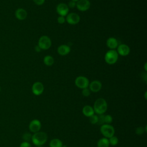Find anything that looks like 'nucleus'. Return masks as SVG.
<instances>
[{"mask_svg":"<svg viewBox=\"0 0 147 147\" xmlns=\"http://www.w3.org/2000/svg\"><path fill=\"white\" fill-rule=\"evenodd\" d=\"M33 1L37 5H41L45 2V0H33Z\"/></svg>","mask_w":147,"mask_h":147,"instance_id":"obj_31","label":"nucleus"},{"mask_svg":"<svg viewBox=\"0 0 147 147\" xmlns=\"http://www.w3.org/2000/svg\"><path fill=\"white\" fill-rule=\"evenodd\" d=\"M100 131L104 137L109 138L114 135L115 129L110 124L104 123L100 126Z\"/></svg>","mask_w":147,"mask_h":147,"instance_id":"obj_3","label":"nucleus"},{"mask_svg":"<svg viewBox=\"0 0 147 147\" xmlns=\"http://www.w3.org/2000/svg\"><path fill=\"white\" fill-rule=\"evenodd\" d=\"M48 140V136L44 131H38L32 134V140L33 144L36 146H42Z\"/></svg>","mask_w":147,"mask_h":147,"instance_id":"obj_2","label":"nucleus"},{"mask_svg":"<svg viewBox=\"0 0 147 147\" xmlns=\"http://www.w3.org/2000/svg\"><path fill=\"white\" fill-rule=\"evenodd\" d=\"M0 91H1V87H0Z\"/></svg>","mask_w":147,"mask_h":147,"instance_id":"obj_37","label":"nucleus"},{"mask_svg":"<svg viewBox=\"0 0 147 147\" xmlns=\"http://www.w3.org/2000/svg\"><path fill=\"white\" fill-rule=\"evenodd\" d=\"M20 147H32V146L29 142L23 141L21 143Z\"/></svg>","mask_w":147,"mask_h":147,"instance_id":"obj_28","label":"nucleus"},{"mask_svg":"<svg viewBox=\"0 0 147 147\" xmlns=\"http://www.w3.org/2000/svg\"><path fill=\"white\" fill-rule=\"evenodd\" d=\"M146 126H145V127L142 126H140L136 128V133L137 135H142V134H144V133L146 132Z\"/></svg>","mask_w":147,"mask_h":147,"instance_id":"obj_22","label":"nucleus"},{"mask_svg":"<svg viewBox=\"0 0 147 147\" xmlns=\"http://www.w3.org/2000/svg\"><path fill=\"white\" fill-rule=\"evenodd\" d=\"M89 121H90V122L92 125L96 124L98 121V115L96 114H94V115L89 117Z\"/></svg>","mask_w":147,"mask_h":147,"instance_id":"obj_24","label":"nucleus"},{"mask_svg":"<svg viewBox=\"0 0 147 147\" xmlns=\"http://www.w3.org/2000/svg\"><path fill=\"white\" fill-rule=\"evenodd\" d=\"M44 63L47 66H51L54 63V59L50 55L45 56L44 58Z\"/></svg>","mask_w":147,"mask_h":147,"instance_id":"obj_20","label":"nucleus"},{"mask_svg":"<svg viewBox=\"0 0 147 147\" xmlns=\"http://www.w3.org/2000/svg\"><path fill=\"white\" fill-rule=\"evenodd\" d=\"M118 59V54L115 49H110L105 55V60L109 64H115Z\"/></svg>","mask_w":147,"mask_h":147,"instance_id":"obj_4","label":"nucleus"},{"mask_svg":"<svg viewBox=\"0 0 147 147\" xmlns=\"http://www.w3.org/2000/svg\"><path fill=\"white\" fill-rule=\"evenodd\" d=\"M106 45L110 49H115L118 46V41L114 37H109L106 41Z\"/></svg>","mask_w":147,"mask_h":147,"instance_id":"obj_15","label":"nucleus"},{"mask_svg":"<svg viewBox=\"0 0 147 147\" xmlns=\"http://www.w3.org/2000/svg\"><path fill=\"white\" fill-rule=\"evenodd\" d=\"M109 140L107 138L102 137L97 142V147H109Z\"/></svg>","mask_w":147,"mask_h":147,"instance_id":"obj_19","label":"nucleus"},{"mask_svg":"<svg viewBox=\"0 0 147 147\" xmlns=\"http://www.w3.org/2000/svg\"><path fill=\"white\" fill-rule=\"evenodd\" d=\"M63 142L59 138H53L49 143V147H62Z\"/></svg>","mask_w":147,"mask_h":147,"instance_id":"obj_18","label":"nucleus"},{"mask_svg":"<svg viewBox=\"0 0 147 147\" xmlns=\"http://www.w3.org/2000/svg\"><path fill=\"white\" fill-rule=\"evenodd\" d=\"M108 140H109V144L111 145V146L117 145L119 142V140H118V137L117 136H115L114 135L112 137H110L109 138H108Z\"/></svg>","mask_w":147,"mask_h":147,"instance_id":"obj_21","label":"nucleus"},{"mask_svg":"<svg viewBox=\"0 0 147 147\" xmlns=\"http://www.w3.org/2000/svg\"><path fill=\"white\" fill-rule=\"evenodd\" d=\"M44 90L43 84L40 82H36L33 83L32 87V91L34 95H40L42 94Z\"/></svg>","mask_w":147,"mask_h":147,"instance_id":"obj_9","label":"nucleus"},{"mask_svg":"<svg viewBox=\"0 0 147 147\" xmlns=\"http://www.w3.org/2000/svg\"><path fill=\"white\" fill-rule=\"evenodd\" d=\"M146 92H145V99H146Z\"/></svg>","mask_w":147,"mask_h":147,"instance_id":"obj_34","label":"nucleus"},{"mask_svg":"<svg viewBox=\"0 0 147 147\" xmlns=\"http://www.w3.org/2000/svg\"><path fill=\"white\" fill-rule=\"evenodd\" d=\"M113 122V117L110 114L105 115V123L110 124Z\"/></svg>","mask_w":147,"mask_h":147,"instance_id":"obj_25","label":"nucleus"},{"mask_svg":"<svg viewBox=\"0 0 147 147\" xmlns=\"http://www.w3.org/2000/svg\"><path fill=\"white\" fill-rule=\"evenodd\" d=\"M102 87V83L99 80H95L90 83L88 87L89 88V89L91 92H97L101 90Z\"/></svg>","mask_w":147,"mask_h":147,"instance_id":"obj_12","label":"nucleus"},{"mask_svg":"<svg viewBox=\"0 0 147 147\" xmlns=\"http://www.w3.org/2000/svg\"><path fill=\"white\" fill-rule=\"evenodd\" d=\"M27 15V11L22 8H18L15 11V16L19 20H25L26 18Z\"/></svg>","mask_w":147,"mask_h":147,"instance_id":"obj_14","label":"nucleus"},{"mask_svg":"<svg viewBox=\"0 0 147 147\" xmlns=\"http://www.w3.org/2000/svg\"><path fill=\"white\" fill-rule=\"evenodd\" d=\"M76 2L71 0L68 3V7H70V8H74L76 7Z\"/></svg>","mask_w":147,"mask_h":147,"instance_id":"obj_30","label":"nucleus"},{"mask_svg":"<svg viewBox=\"0 0 147 147\" xmlns=\"http://www.w3.org/2000/svg\"><path fill=\"white\" fill-rule=\"evenodd\" d=\"M89 80L87 78L83 76H79L75 80V84L76 86L80 89H83L88 87Z\"/></svg>","mask_w":147,"mask_h":147,"instance_id":"obj_6","label":"nucleus"},{"mask_svg":"<svg viewBox=\"0 0 147 147\" xmlns=\"http://www.w3.org/2000/svg\"><path fill=\"white\" fill-rule=\"evenodd\" d=\"M90 2L88 0H79L76 2V7L79 10L85 11L90 7Z\"/></svg>","mask_w":147,"mask_h":147,"instance_id":"obj_11","label":"nucleus"},{"mask_svg":"<svg viewBox=\"0 0 147 147\" xmlns=\"http://www.w3.org/2000/svg\"><path fill=\"white\" fill-rule=\"evenodd\" d=\"M91 91L89 89L88 87H87V88H83L82 89V95L84 96H86V97H88L90 96V95L91 94Z\"/></svg>","mask_w":147,"mask_h":147,"instance_id":"obj_26","label":"nucleus"},{"mask_svg":"<svg viewBox=\"0 0 147 147\" xmlns=\"http://www.w3.org/2000/svg\"><path fill=\"white\" fill-rule=\"evenodd\" d=\"M98 115V125H102L105 123V115L104 114H100Z\"/></svg>","mask_w":147,"mask_h":147,"instance_id":"obj_27","label":"nucleus"},{"mask_svg":"<svg viewBox=\"0 0 147 147\" xmlns=\"http://www.w3.org/2000/svg\"><path fill=\"white\" fill-rule=\"evenodd\" d=\"M36 147H42V146H36Z\"/></svg>","mask_w":147,"mask_h":147,"instance_id":"obj_36","label":"nucleus"},{"mask_svg":"<svg viewBox=\"0 0 147 147\" xmlns=\"http://www.w3.org/2000/svg\"><path fill=\"white\" fill-rule=\"evenodd\" d=\"M65 21L71 25H75L79 22L80 17L79 16L75 13H70L66 16Z\"/></svg>","mask_w":147,"mask_h":147,"instance_id":"obj_8","label":"nucleus"},{"mask_svg":"<svg viewBox=\"0 0 147 147\" xmlns=\"http://www.w3.org/2000/svg\"><path fill=\"white\" fill-rule=\"evenodd\" d=\"M32 134L29 132H26L23 134L22 138L24 140V141H26V142H29L32 140Z\"/></svg>","mask_w":147,"mask_h":147,"instance_id":"obj_23","label":"nucleus"},{"mask_svg":"<svg viewBox=\"0 0 147 147\" xmlns=\"http://www.w3.org/2000/svg\"><path fill=\"white\" fill-rule=\"evenodd\" d=\"M82 113L84 116L88 118L95 114L93 107L90 105H85L83 107Z\"/></svg>","mask_w":147,"mask_h":147,"instance_id":"obj_17","label":"nucleus"},{"mask_svg":"<svg viewBox=\"0 0 147 147\" xmlns=\"http://www.w3.org/2000/svg\"><path fill=\"white\" fill-rule=\"evenodd\" d=\"M92 107L96 114H104L107 109V103L105 99L100 98L95 101Z\"/></svg>","mask_w":147,"mask_h":147,"instance_id":"obj_1","label":"nucleus"},{"mask_svg":"<svg viewBox=\"0 0 147 147\" xmlns=\"http://www.w3.org/2000/svg\"><path fill=\"white\" fill-rule=\"evenodd\" d=\"M65 18L63 16H59L57 18V22L60 24H63L65 22Z\"/></svg>","mask_w":147,"mask_h":147,"instance_id":"obj_29","label":"nucleus"},{"mask_svg":"<svg viewBox=\"0 0 147 147\" xmlns=\"http://www.w3.org/2000/svg\"><path fill=\"white\" fill-rule=\"evenodd\" d=\"M35 51H36V52H40V51H41V48L39 47V46L38 45H37V46H36L35 47Z\"/></svg>","mask_w":147,"mask_h":147,"instance_id":"obj_32","label":"nucleus"},{"mask_svg":"<svg viewBox=\"0 0 147 147\" xmlns=\"http://www.w3.org/2000/svg\"><path fill=\"white\" fill-rule=\"evenodd\" d=\"M71 51V48L68 45H61L57 48V52L61 56H65L68 55Z\"/></svg>","mask_w":147,"mask_h":147,"instance_id":"obj_16","label":"nucleus"},{"mask_svg":"<svg viewBox=\"0 0 147 147\" xmlns=\"http://www.w3.org/2000/svg\"><path fill=\"white\" fill-rule=\"evenodd\" d=\"M56 11L60 16H66L68 14L69 7L64 3H60L56 6Z\"/></svg>","mask_w":147,"mask_h":147,"instance_id":"obj_10","label":"nucleus"},{"mask_svg":"<svg viewBox=\"0 0 147 147\" xmlns=\"http://www.w3.org/2000/svg\"><path fill=\"white\" fill-rule=\"evenodd\" d=\"M71 1H74V2H77L78 1H79V0H71Z\"/></svg>","mask_w":147,"mask_h":147,"instance_id":"obj_35","label":"nucleus"},{"mask_svg":"<svg viewBox=\"0 0 147 147\" xmlns=\"http://www.w3.org/2000/svg\"><path fill=\"white\" fill-rule=\"evenodd\" d=\"M41 128V122L37 119H33L30 121L29 124V129L30 132L34 133L38 132L40 130Z\"/></svg>","mask_w":147,"mask_h":147,"instance_id":"obj_7","label":"nucleus"},{"mask_svg":"<svg viewBox=\"0 0 147 147\" xmlns=\"http://www.w3.org/2000/svg\"><path fill=\"white\" fill-rule=\"evenodd\" d=\"M52 41L47 36H42L38 40V45L42 50H47L51 47Z\"/></svg>","mask_w":147,"mask_h":147,"instance_id":"obj_5","label":"nucleus"},{"mask_svg":"<svg viewBox=\"0 0 147 147\" xmlns=\"http://www.w3.org/2000/svg\"><path fill=\"white\" fill-rule=\"evenodd\" d=\"M144 68H145V71H146L147 69H146V63H145V65H144Z\"/></svg>","mask_w":147,"mask_h":147,"instance_id":"obj_33","label":"nucleus"},{"mask_svg":"<svg viewBox=\"0 0 147 147\" xmlns=\"http://www.w3.org/2000/svg\"><path fill=\"white\" fill-rule=\"evenodd\" d=\"M130 51V48L128 45L125 44H120L117 47V53L118 55H120L122 56H127L129 54Z\"/></svg>","mask_w":147,"mask_h":147,"instance_id":"obj_13","label":"nucleus"}]
</instances>
